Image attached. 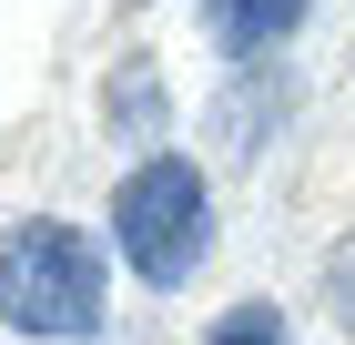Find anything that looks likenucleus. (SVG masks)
<instances>
[{
	"mask_svg": "<svg viewBox=\"0 0 355 345\" xmlns=\"http://www.w3.org/2000/svg\"><path fill=\"white\" fill-rule=\"evenodd\" d=\"M325 305H335V325L355 335V234H335V254H325Z\"/></svg>",
	"mask_w": 355,
	"mask_h": 345,
	"instance_id": "0eeeda50",
	"label": "nucleus"
},
{
	"mask_svg": "<svg viewBox=\"0 0 355 345\" xmlns=\"http://www.w3.org/2000/svg\"><path fill=\"white\" fill-rule=\"evenodd\" d=\"M112 122H132V142L163 133V81H153V61H122L112 71Z\"/></svg>",
	"mask_w": 355,
	"mask_h": 345,
	"instance_id": "20e7f679",
	"label": "nucleus"
},
{
	"mask_svg": "<svg viewBox=\"0 0 355 345\" xmlns=\"http://www.w3.org/2000/svg\"><path fill=\"white\" fill-rule=\"evenodd\" d=\"M112 244H122V264L142 285H193L203 254H214V183H203V162L183 153H142L112 193Z\"/></svg>",
	"mask_w": 355,
	"mask_h": 345,
	"instance_id": "f03ea898",
	"label": "nucleus"
},
{
	"mask_svg": "<svg viewBox=\"0 0 355 345\" xmlns=\"http://www.w3.org/2000/svg\"><path fill=\"white\" fill-rule=\"evenodd\" d=\"M112 305V274L92 234H71L61 213H21L0 224V325L31 345H82Z\"/></svg>",
	"mask_w": 355,
	"mask_h": 345,
	"instance_id": "f257e3e1",
	"label": "nucleus"
},
{
	"mask_svg": "<svg viewBox=\"0 0 355 345\" xmlns=\"http://www.w3.org/2000/svg\"><path fill=\"white\" fill-rule=\"evenodd\" d=\"M295 21H304V0H203V31H214V51H234V61L284 51Z\"/></svg>",
	"mask_w": 355,
	"mask_h": 345,
	"instance_id": "7ed1b4c3",
	"label": "nucleus"
},
{
	"mask_svg": "<svg viewBox=\"0 0 355 345\" xmlns=\"http://www.w3.org/2000/svg\"><path fill=\"white\" fill-rule=\"evenodd\" d=\"M203 345H295V335H284V315H274V305H234Z\"/></svg>",
	"mask_w": 355,
	"mask_h": 345,
	"instance_id": "423d86ee",
	"label": "nucleus"
},
{
	"mask_svg": "<svg viewBox=\"0 0 355 345\" xmlns=\"http://www.w3.org/2000/svg\"><path fill=\"white\" fill-rule=\"evenodd\" d=\"M274 112H284V71H264V61H254V81H244V92H234V102H223V122H234V142H244V153H254Z\"/></svg>",
	"mask_w": 355,
	"mask_h": 345,
	"instance_id": "39448f33",
	"label": "nucleus"
}]
</instances>
